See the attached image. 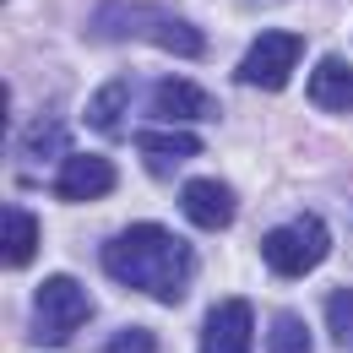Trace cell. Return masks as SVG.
I'll use <instances>...</instances> for the list:
<instances>
[{"label": "cell", "mask_w": 353, "mask_h": 353, "mask_svg": "<svg viewBox=\"0 0 353 353\" xmlns=\"http://www.w3.org/2000/svg\"><path fill=\"white\" fill-rule=\"evenodd\" d=\"M103 272L114 283H125L136 294H152L163 305H179L185 288H190V272H196V256L190 245L169 234L163 223H131L125 234H114L103 245Z\"/></svg>", "instance_id": "1"}, {"label": "cell", "mask_w": 353, "mask_h": 353, "mask_svg": "<svg viewBox=\"0 0 353 353\" xmlns=\"http://www.w3.org/2000/svg\"><path fill=\"white\" fill-rule=\"evenodd\" d=\"M92 39H147V44L169 49V54H185V60H201L207 54V39L196 22H185L169 6H141V0H103L88 22Z\"/></svg>", "instance_id": "2"}, {"label": "cell", "mask_w": 353, "mask_h": 353, "mask_svg": "<svg viewBox=\"0 0 353 353\" xmlns=\"http://www.w3.org/2000/svg\"><path fill=\"white\" fill-rule=\"evenodd\" d=\"M88 315H92V299H88V288H82L77 277H49V283H39V294H33L28 337H33L39 348H60L65 337H77V332L88 326Z\"/></svg>", "instance_id": "3"}, {"label": "cell", "mask_w": 353, "mask_h": 353, "mask_svg": "<svg viewBox=\"0 0 353 353\" xmlns=\"http://www.w3.org/2000/svg\"><path fill=\"white\" fill-rule=\"evenodd\" d=\"M326 250H332V228H326V218H315V212H299L294 223H277L261 239V261L277 277H305L310 266L326 261Z\"/></svg>", "instance_id": "4"}, {"label": "cell", "mask_w": 353, "mask_h": 353, "mask_svg": "<svg viewBox=\"0 0 353 353\" xmlns=\"http://www.w3.org/2000/svg\"><path fill=\"white\" fill-rule=\"evenodd\" d=\"M299 54H305V39H299V33H283V28H272V33H261L256 44L245 49V60L234 65V82L277 92L283 82H288V77H294Z\"/></svg>", "instance_id": "5"}, {"label": "cell", "mask_w": 353, "mask_h": 353, "mask_svg": "<svg viewBox=\"0 0 353 353\" xmlns=\"http://www.w3.org/2000/svg\"><path fill=\"white\" fill-rule=\"evenodd\" d=\"M114 185H120L114 163H109V158H92V152H82V158H60L54 196H60V201H98V196H109Z\"/></svg>", "instance_id": "6"}, {"label": "cell", "mask_w": 353, "mask_h": 353, "mask_svg": "<svg viewBox=\"0 0 353 353\" xmlns=\"http://www.w3.org/2000/svg\"><path fill=\"white\" fill-rule=\"evenodd\" d=\"M201 353H250V305L218 299L201 326Z\"/></svg>", "instance_id": "7"}, {"label": "cell", "mask_w": 353, "mask_h": 353, "mask_svg": "<svg viewBox=\"0 0 353 353\" xmlns=\"http://www.w3.org/2000/svg\"><path fill=\"white\" fill-rule=\"evenodd\" d=\"M179 212L196 223V228H228L234 223V190L223 185V179H185V190H179Z\"/></svg>", "instance_id": "8"}, {"label": "cell", "mask_w": 353, "mask_h": 353, "mask_svg": "<svg viewBox=\"0 0 353 353\" xmlns=\"http://www.w3.org/2000/svg\"><path fill=\"white\" fill-rule=\"evenodd\" d=\"M152 114H158V120H212L218 103L207 98V88H196V82H185V77H163V82L152 88Z\"/></svg>", "instance_id": "9"}, {"label": "cell", "mask_w": 353, "mask_h": 353, "mask_svg": "<svg viewBox=\"0 0 353 353\" xmlns=\"http://www.w3.org/2000/svg\"><path fill=\"white\" fill-rule=\"evenodd\" d=\"M310 98H315V109H326V114H353V65L337 60V54H326V60L310 71Z\"/></svg>", "instance_id": "10"}, {"label": "cell", "mask_w": 353, "mask_h": 353, "mask_svg": "<svg viewBox=\"0 0 353 353\" xmlns=\"http://www.w3.org/2000/svg\"><path fill=\"white\" fill-rule=\"evenodd\" d=\"M136 152H141V163L152 169V174H169L174 163H185V158H196L201 152V136H185V131H147L136 136Z\"/></svg>", "instance_id": "11"}, {"label": "cell", "mask_w": 353, "mask_h": 353, "mask_svg": "<svg viewBox=\"0 0 353 353\" xmlns=\"http://www.w3.org/2000/svg\"><path fill=\"white\" fill-rule=\"evenodd\" d=\"M33 250H39V218L22 212V207H6V212H0V261L28 266Z\"/></svg>", "instance_id": "12"}, {"label": "cell", "mask_w": 353, "mask_h": 353, "mask_svg": "<svg viewBox=\"0 0 353 353\" xmlns=\"http://www.w3.org/2000/svg\"><path fill=\"white\" fill-rule=\"evenodd\" d=\"M125 103H131V92H125V82H103V88L92 92V103H88V120L92 131H120V120H125Z\"/></svg>", "instance_id": "13"}, {"label": "cell", "mask_w": 353, "mask_h": 353, "mask_svg": "<svg viewBox=\"0 0 353 353\" xmlns=\"http://www.w3.org/2000/svg\"><path fill=\"white\" fill-rule=\"evenodd\" d=\"M266 353H310V332L294 310H277V321L266 332Z\"/></svg>", "instance_id": "14"}, {"label": "cell", "mask_w": 353, "mask_h": 353, "mask_svg": "<svg viewBox=\"0 0 353 353\" xmlns=\"http://www.w3.org/2000/svg\"><path fill=\"white\" fill-rule=\"evenodd\" d=\"M326 332L343 353H353V288H337L326 294Z\"/></svg>", "instance_id": "15"}, {"label": "cell", "mask_w": 353, "mask_h": 353, "mask_svg": "<svg viewBox=\"0 0 353 353\" xmlns=\"http://www.w3.org/2000/svg\"><path fill=\"white\" fill-rule=\"evenodd\" d=\"M65 141H71V136H65L60 120H39V125H33V141H28V152H33V158H49V152H65Z\"/></svg>", "instance_id": "16"}, {"label": "cell", "mask_w": 353, "mask_h": 353, "mask_svg": "<svg viewBox=\"0 0 353 353\" xmlns=\"http://www.w3.org/2000/svg\"><path fill=\"white\" fill-rule=\"evenodd\" d=\"M103 353H158V337L141 332V326H131V332H114V337L103 343Z\"/></svg>", "instance_id": "17"}]
</instances>
